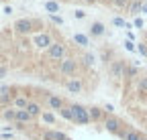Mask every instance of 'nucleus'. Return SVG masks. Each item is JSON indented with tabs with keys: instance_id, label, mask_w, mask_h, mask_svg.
Listing matches in <instances>:
<instances>
[{
	"instance_id": "obj_1",
	"label": "nucleus",
	"mask_w": 147,
	"mask_h": 140,
	"mask_svg": "<svg viewBox=\"0 0 147 140\" xmlns=\"http://www.w3.org/2000/svg\"><path fill=\"white\" fill-rule=\"evenodd\" d=\"M71 112H74V122L80 124V126H86V124H90V122H92L88 108L80 106V104H74V106H71Z\"/></svg>"
},
{
	"instance_id": "obj_2",
	"label": "nucleus",
	"mask_w": 147,
	"mask_h": 140,
	"mask_svg": "<svg viewBox=\"0 0 147 140\" xmlns=\"http://www.w3.org/2000/svg\"><path fill=\"white\" fill-rule=\"evenodd\" d=\"M127 63L123 61V59H117V61H113V65L108 67V71H110V75H113L115 79H121V77H125V73H127Z\"/></svg>"
},
{
	"instance_id": "obj_3",
	"label": "nucleus",
	"mask_w": 147,
	"mask_h": 140,
	"mask_svg": "<svg viewBox=\"0 0 147 140\" xmlns=\"http://www.w3.org/2000/svg\"><path fill=\"white\" fill-rule=\"evenodd\" d=\"M47 55H49V59H53V61H63V59H65V47H63L61 43H53V45L47 49Z\"/></svg>"
},
{
	"instance_id": "obj_4",
	"label": "nucleus",
	"mask_w": 147,
	"mask_h": 140,
	"mask_svg": "<svg viewBox=\"0 0 147 140\" xmlns=\"http://www.w3.org/2000/svg\"><path fill=\"white\" fill-rule=\"evenodd\" d=\"M123 124H121V120L119 118H115V116H106V120H104V130H108L110 134H119L123 128H121Z\"/></svg>"
},
{
	"instance_id": "obj_5",
	"label": "nucleus",
	"mask_w": 147,
	"mask_h": 140,
	"mask_svg": "<svg viewBox=\"0 0 147 140\" xmlns=\"http://www.w3.org/2000/svg\"><path fill=\"white\" fill-rule=\"evenodd\" d=\"M78 69V61L76 59H63L61 65H59V73L61 75H74Z\"/></svg>"
},
{
	"instance_id": "obj_6",
	"label": "nucleus",
	"mask_w": 147,
	"mask_h": 140,
	"mask_svg": "<svg viewBox=\"0 0 147 140\" xmlns=\"http://www.w3.org/2000/svg\"><path fill=\"white\" fill-rule=\"evenodd\" d=\"M14 31H16L18 35L31 33V31H33V21H31V19H18V21L14 23Z\"/></svg>"
},
{
	"instance_id": "obj_7",
	"label": "nucleus",
	"mask_w": 147,
	"mask_h": 140,
	"mask_svg": "<svg viewBox=\"0 0 147 140\" xmlns=\"http://www.w3.org/2000/svg\"><path fill=\"white\" fill-rule=\"evenodd\" d=\"M33 43H35V47H39V49H49V47L53 45V41H51V37H49L47 33L37 35V37L33 39Z\"/></svg>"
},
{
	"instance_id": "obj_8",
	"label": "nucleus",
	"mask_w": 147,
	"mask_h": 140,
	"mask_svg": "<svg viewBox=\"0 0 147 140\" xmlns=\"http://www.w3.org/2000/svg\"><path fill=\"white\" fill-rule=\"evenodd\" d=\"M43 140H67V136L61 130H45Z\"/></svg>"
},
{
	"instance_id": "obj_9",
	"label": "nucleus",
	"mask_w": 147,
	"mask_h": 140,
	"mask_svg": "<svg viewBox=\"0 0 147 140\" xmlns=\"http://www.w3.org/2000/svg\"><path fill=\"white\" fill-rule=\"evenodd\" d=\"M47 104H49L51 110H59V112L65 108V106H63V100H61L59 96H49V98H47Z\"/></svg>"
},
{
	"instance_id": "obj_10",
	"label": "nucleus",
	"mask_w": 147,
	"mask_h": 140,
	"mask_svg": "<svg viewBox=\"0 0 147 140\" xmlns=\"http://www.w3.org/2000/svg\"><path fill=\"white\" fill-rule=\"evenodd\" d=\"M31 120H33V116H31L27 110H16V122H14V124H23V126H27Z\"/></svg>"
},
{
	"instance_id": "obj_11",
	"label": "nucleus",
	"mask_w": 147,
	"mask_h": 140,
	"mask_svg": "<svg viewBox=\"0 0 147 140\" xmlns=\"http://www.w3.org/2000/svg\"><path fill=\"white\" fill-rule=\"evenodd\" d=\"M65 90H67L69 94H80V92H82V81H80V79H69V81L65 83Z\"/></svg>"
},
{
	"instance_id": "obj_12",
	"label": "nucleus",
	"mask_w": 147,
	"mask_h": 140,
	"mask_svg": "<svg viewBox=\"0 0 147 140\" xmlns=\"http://www.w3.org/2000/svg\"><path fill=\"white\" fill-rule=\"evenodd\" d=\"M88 112H90V120H92V122H98V120H102V116H104V108H96V106L88 108Z\"/></svg>"
},
{
	"instance_id": "obj_13",
	"label": "nucleus",
	"mask_w": 147,
	"mask_h": 140,
	"mask_svg": "<svg viewBox=\"0 0 147 140\" xmlns=\"http://www.w3.org/2000/svg\"><path fill=\"white\" fill-rule=\"evenodd\" d=\"M104 31H106V27L102 23H92V27H90V35H92V37H102Z\"/></svg>"
},
{
	"instance_id": "obj_14",
	"label": "nucleus",
	"mask_w": 147,
	"mask_h": 140,
	"mask_svg": "<svg viewBox=\"0 0 147 140\" xmlns=\"http://www.w3.org/2000/svg\"><path fill=\"white\" fill-rule=\"evenodd\" d=\"M12 106H14L16 110H27L29 102H27V98H25V96H16V98L12 100Z\"/></svg>"
},
{
	"instance_id": "obj_15",
	"label": "nucleus",
	"mask_w": 147,
	"mask_h": 140,
	"mask_svg": "<svg viewBox=\"0 0 147 140\" xmlns=\"http://www.w3.org/2000/svg\"><path fill=\"white\" fill-rule=\"evenodd\" d=\"M2 118H4L6 122H16V108H14V110L6 108V110L2 112Z\"/></svg>"
},
{
	"instance_id": "obj_16",
	"label": "nucleus",
	"mask_w": 147,
	"mask_h": 140,
	"mask_svg": "<svg viewBox=\"0 0 147 140\" xmlns=\"http://www.w3.org/2000/svg\"><path fill=\"white\" fill-rule=\"evenodd\" d=\"M27 112L35 118V116H39L41 114V106H39V104H33V102H29V106H27Z\"/></svg>"
},
{
	"instance_id": "obj_17",
	"label": "nucleus",
	"mask_w": 147,
	"mask_h": 140,
	"mask_svg": "<svg viewBox=\"0 0 147 140\" xmlns=\"http://www.w3.org/2000/svg\"><path fill=\"white\" fill-rule=\"evenodd\" d=\"M125 140H143V136L137 130H125Z\"/></svg>"
},
{
	"instance_id": "obj_18",
	"label": "nucleus",
	"mask_w": 147,
	"mask_h": 140,
	"mask_svg": "<svg viewBox=\"0 0 147 140\" xmlns=\"http://www.w3.org/2000/svg\"><path fill=\"white\" fill-rule=\"evenodd\" d=\"M45 10H47L49 14H55V12L59 10V4L53 2V0H49V2H45Z\"/></svg>"
},
{
	"instance_id": "obj_19",
	"label": "nucleus",
	"mask_w": 147,
	"mask_h": 140,
	"mask_svg": "<svg viewBox=\"0 0 147 140\" xmlns=\"http://www.w3.org/2000/svg\"><path fill=\"white\" fill-rule=\"evenodd\" d=\"M59 114H61V118H63V120H69V122H74V112H71V106L63 108Z\"/></svg>"
},
{
	"instance_id": "obj_20",
	"label": "nucleus",
	"mask_w": 147,
	"mask_h": 140,
	"mask_svg": "<svg viewBox=\"0 0 147 140\" xmlns=\"http://www.w3.org/2000/svg\"><path fill=\"white\" fill-rule=\"evenodd\" d=\"M74 41H76L78 45H82V47H86V45H88V37H86V35H80V33L74 35Z\"/></svg>"
},
{
	"instance_id": "obj_21",
	"label": "nucleus",
	"mask_w": 147,
	"mask_h": 140,
	"mask_svg": "<svg viewBox=\"0 0 147 140\" xmlns=\"http://www.w3.org/2000/svg\"><path fill=\"white\" fill-rule=\"evenodd\" d=\"M82 59H84V65H86V67L94 65V61H96V57L92 55V53H84V57H82Z\"/></svg>"
},
{
	"instance_id": "obj_22",
	"label": "nucleus",
	"mask_w": 147,
	"mask_h": 140,
	"mask_svg": "<svg viewBox=\"0 0 147 140\" xmlns=\"http://www.w3.org/2000/svg\"><path fill=\"white\" fill-rule=\"evenodd\" d=\"M137 87H139V92H141V94H147V77H139Z\"/></svg>"
},
{
	"instance_id": "obj_23",
	"label": "nucleus",
	"mask_w": 147,
	"mask_h": 140,
	"mask_svg": "<svg viewBox=\"0 0 147 140\" xmlns=\"http://www.w3.org/2000/svg\"><path fill=\"white\" fill-rule=\"evenodd\" d=\"M12 96L10 94H0V104H2V106H8V104H12Z\"/></svg>"
},
{
	"instance_id": "obj_24",
	"label": "nucleus",
	"mask_w": 147,
	"mask_h": 140,
	"mask_svg": "<svg viewBox=\"0 0 147 140\" xmlns=\"http://www.w3.org/2000/svg\"><path fill=\"white\" fill-rule=\"evenodd\" d=\"M125 75H127V77H137V65H129Z\"/></svg>"
},
{
	"instance_id": "obj_25",
	"label": "nucleus",
	"mask_w": 147,
	"mask_h": 140,
	"mask_svg": "<svg viewBox=\"0 0 147 140\" xmlns=\"http://www.w3.org/2000/svg\"><path fill=\"white\" fill-rule=\"evenodd\" d=\"M43 122H47V124H55V116L53 114H43Z\"/></svg>"
},
{
	"instance_id": "obj_26",
	"label": "nucleus",
	"mask_w": 147,
	"mask_h": 140,
	"mask_svg": "<svg viewBox=\"0 0 147 140\" xmlns=\"http://www.w3.org/2000/svg\"><path fill=\"white\" fill-rule=\"evenodd\" d=\"M141 6H143V4H141V2H139V0H137V2H133V4H131V8H129V10H131L133 14H137V12L141 10Z\"/></svg>"
},
{
	"instance_id": "obj_27",
	"label": "nucleus",
	"mask_w": 147,
	"mask_h": 140,
	"mask_svg": "<svg viewBox=\"0 0 147 140\" xmlns=\"http://www.w3.org/2000/svg\"><path fill=\"white\" fill-rule=\"evenodd\" d=\"M113 2H115L117 8H125V6L129 4V0H113Z\"/></svg>"
},
{
	"instance_id": "obj_28",
	"label": "nucleus",
	"mask_w": 147,
	"mask_h": 140,
	"mask_svg": "<svg viewBox=\"0 0 147 140\" xmlns=\"http://www.w3.org/2000/svg\"><path fill=\"white\" fill-rule=\"evenodd\" d=\"M51 16V21L55 23V25H63V19H61V16H57V14H49Z\"/></svg>"
},
{
	"instance_id": "obj_29",
	"label": "nucleus",
	"mask_w": 147,
	"mask_h": 140,
	"mask_svg": "<svg viewBox=\"0 0 147 140\" xmlns=\"http://www.w3.org/2000/svg\"><path fill=\"white\" fill-rule=\"evenodd\" d=\"M113 23H115V25H117V27H127V23H125V21H123V19H121V16H117V19H115V21H113Z\"/></svg>"
},
{
	"instance_id": "obj_30",
	"label": "nucleus",
	"mask_w": 147,
	"mask_h": 140,
	"mask_svg": "<svg viewBox=\"0 0 147 140\" xmlns=\"http://www.w3.org/2000/svg\"><path fill=\"white\" fill-rule=\"evenodd\" d=\"M137 51H139L141 55H147V45H139V47H137Z\"/></svg>"
},
{
	"instance_id": "obj_31",
	"label": "nucleus",
	"mask_w": 147,
	"mask_h": 140,
	"mask_svg": "<svg viewBox=\"0 0 147 140\" xmlns=\"http://www.w3.org/2000/svg\"><path fill=\"white\" fill-rule=\"evenodd\" d=\"M74 16H76V19H84L86 12H84V10H76V12H74Z\"/></svg>"
},
{
	"instance_id": "obj_32",
	"label": "nucleus",
	"mask_w": 147,
	"mask_h": 140,
	"mask_svg": "<svg viewBox=\"0 0 147 140\" xmlns=\"http://www.w3.org/2000/svg\"><path fill=\"white\" fill-rule=\"evenodd\" d=\"M113 110H115V108L110 106V104H106V106H104V114H113Z\"/></svg>"
},
{
	"instance_id": "obj_33",
	"label": "nucleus",
	"mask_w": 147,
	"mask_h": 140,
	"mask_svg": "<svg viewBox=\"0 0 147 140\" xmlns=\"http://www.w3.org/2000/svg\"><path fill=\"white\" fill-rule=\"evenodd\" d=\"M133 25H135L137 29H143V21H141V19H135V23H133Z\"/></svg>"
},
{
	"instance_id": "obj_34",
	"label": "nucleus",
	"mask_w": 147,
	"mask_h": 140,
	"mask_svg": "<svg viewBox=\"0 0 147 140\" xmlns=\"http://www.w3.org/2000/svg\"><path fill=\"white\" fill-rule=\"evenodd\" d=\"M125 47H127V49H129V51H135V45H133V43H131V41H127V43H125Z\"/></svg>"
},
{
	"instance_id": "obj_35",
	"label": "nucleus",
	"mask_w": 147,
	"mask_h": 140,
	"mask_svg": "<svg viewBox=\"0 0 147 140\" xmlns=\"http://www.w3.org/2000/svg\"><path fill=\"white\" fill-rule=\"evenodd\" d=\"M8 92H10L8 85H2V87H0V94H8Z\"/></svg>"
},
{
	"instance_id": "obj_36",
	"label": "nucleus",
	"mask_w": 147,
	"mask_h": 140,
	"mask_svg": "<svg viewBox=\"0 0 147 140\" xmlns=\"http://www.w3.org/2000/svg\"><path fill=\"white\" fill-rule=\"evenodd\" d=\"M4 75H6V67L0 65V77H4Z\"/></svg>"
},
{
	"instance_id": "obj_37",
	"label": "nucleus",
	"mask_w": 147,
	"mask_h": 140,
	"mask_svg": "<svg viewBox=\"0 0 147 140\" xmlns=\"http://www.w3.org/2000/svg\"><path fill=\"white\" fill-rule=\"evenodd\" d=\"M141 12H147V2H143V6H141Z\"/></svg>"
},
{
	"instance_id": "obj_38",
	"label": "nucleus",
	"mask_w": 147,
	"mask_h": 140,
	"mask_svg": "<svg viewBox=\"0 0 147 140\" xmlns=\"http://www.w3.org/2000/svg\"><path fill=\"white\" fill-rule=\"evenodd\" d=\"M84 2H88V4H92V2H96V0H84Z\"/></svg>"
}]
</instances>
